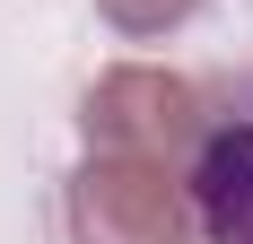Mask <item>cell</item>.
<instances>
[{
	"label": "cell",
	"mask_w": 253,
	"mask_h": 244,
	"mask_svg": "<svg viewBox=\"0 0 253 244\" xmlns=\"http://www.w3.org/2000/svg\"><path fill=\"white\" fill-rule=\"evenodd\" d=\"M114 9V26H131V35H157V26L192 18V0H105Z\"/></svg>",
	"instance_id": "cell-2"
},
{
	"label": "cell",
	"mask_w": 253,
	"mask_h": 244,
	"mask_svg": "<svg viewBox=\"0 0 253 244\" xmlns=\"http://www.w3.org/2000/svg\"><path fill=\"white\" fill-rule=\"evenodd\" d=\"M79 236L87 244H183V209L149 166L140 174L105 166V174L79 183Z\"/></svg>",
	"instance_id": "cell-1"
}]
</instances>
